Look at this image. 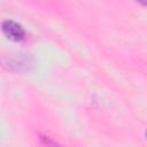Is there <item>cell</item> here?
<instances>
[{"label":"cell","instance_id":"6da1fadb","mask_svg":"<svg viewBox=\"0 0 147 147\" xmlns=\"http://www.w3.org/2000/svg\"><path fill=\"white\" fill-rule=\"evenodd\" d=\"M2 65L14 72H26L33 67V59L30 54L16 53L2 56Z\"/></svg>","mask_w":147,"mask_h":147},{"label":"cell","instance_id":"7a4b0ae2","mask_svg":"<svg viewBox=\"0 0 147 147\" xmlns=\"http://www.w3.org/2000/svg\"><path fill=\"white\" fill-rule=\"evenodd\" d=\"M1 29H2L3 34L9 40H13V41H20L25 36V31L22 28V25L16 23L15 21H10V20L3 21Z\"/></svg>","mask_w":147,"mask_h":147},{"label":"cell","instance_id":"3957f363","mask_svg":"<svg viewBox=\"0 0 147 147\" xmlns=\"http://www.w3.org/2000/svg\"><path fill=\"white\" fill-rule=\"evenodd\" d=\"M137 2H139L140 5H142V6H147V0H136Z\"/></svg>","mask_w":147,"mask_h":147},{"label":"cell","instance_id":"277c9868","mask_svg":"<svg viewBox=\"0 0 147 147\" xmlns=\"http://www.w3.org/2000/svg\"><path fill=\"white\" fill-rule=\"evenodd\" d=\"M146 136H147V133H146Z\"/></svg>","mask_w":147,"mask_h":147}]
</instances>
